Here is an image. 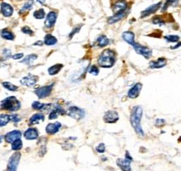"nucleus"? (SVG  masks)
Instances as JSON below:
<instances>
[{"instance_id":"1","label":"nucleus","mask_w":181,"mask_h":171,"mask_svg":"<svg viewBox=\"0 0 181 171\" xmlns=\"http://www.w3.org/2000/svg\"><path fill=\"white\" fill-rule=\"evenodd\" d=\"M142 113H143V111H142V107L137 106L133 108L131 116H130V123L132 124V126L135 129V132L141 137H143L144 135L143 130L142 128L141 123H140Z\"/></svg>"},{"instance_id":"2","label":"nucleus","mask_w":181,"mask_h":171,"mask_svg":"<svg viewBox=\"0 0 181 171\" xmlns=\"http://www.w3.org/2000/svg\"><path fill=\"white\" fill-rule=\"evenodd\" d=\"M115 62V53L113 50H105L98 59V64L103 68H111Z\"/></svg>"},{"instance_id":"3","label":"nucleus","mask_w":181,"mask_h":171,"mask_svg":"<svg viewBox=\"0 0 181 171\" xmlns=\"http://www.w3.org/2000/svg\"><path fill=\"white\" fill-rule=\"evenodd\" d=\"M0 107L2 109L6 110V111H16L20 109L21 103L16 97H9L2 101Z\"/></svg>"},{"instance_id":"4","label":"nucleus","mask_w":181,"mask_h":171,"mask_svg":"<svg viewBox=\"0 0 181 171\" xmlns=\"http://www.w3.org/2000/svg\"><path fill=\"white\" fill-rule=\"evenodd\" d=\"M69 116L76 121L82 119L85 116V111L83 109L77 106H70L67 112Z\"/></svg>"},{"instance_id":"5","label":"nucleus","mask_w":181,"mask_h":171,"mask_svg":"<svg viewBox=\"0 0 181 171\" xmlns=\"http://www.w3.org/2000/svg\"><path fill=\"white\" fill-rule=\"evenodd\" d=\"M20 158H21V154L19 153V152L14 153L10 157L9 162H8L7 171H16L18 165L19 164Z\"/></svg>"},{"instance_id":"6","label":"nucleus","mask_w":181,"mask_h":171,"mask_svg":"<svg viewBox=\"0 0 181 171\" xmlns=\"http://www.w3.org/2000/svg\"><path fill=\"white\" fill-rule=\"evenodd\" d=\"M133 46L135 49V52L142 56H143L144 58L146 59H149L150 57L151 56L152 54V51L150 50L149 48H148L147 46L140 45V44L135 43L133 44Z\"/></svg>"},{"instance_id":"7","label":"nucleus","mask_w":181,"mask_h":171,"mask_svg":"<svg viewBox=\"0 0 181 171\" xmlns=\"http://www.w3.org/2000/svg\"><path fill=\"white\" fill-rule=\"evenodd\" d=\"M125 156L126 157L125 159H123V158L117 159V164L123 171H131L130 164H131L133 158H132L130 155H129V154H128L127 152H126Z\"/></svg>"},{"instance_id":"8","label":"nucleus","mask_w":181,"mask_h":171,"mask_svg":"<svg viewBox=\"0 0 181 171\" xmlns=\"http://www.w3.org/2000/svg\"><path fill=\"white\" fill-rule=\"evenodd\" d=\"M54 83H52V85H47V86L41 87L40 88H38L35 91L36 94L38 97V98L40 99H43L45 97H48L49 95L51 94V92L53 88Z\"/></svg>"},{"instance_id":"9","label":"nucleus","mask_w":181,"mask_h":171,"mask_svg":"<svg viewBox=\"0 0 181 171\" xmlns=\"http://www.w3.org/2000/svg\"><path fill=\"white\" fill-rule=\"evenodd\" d=\"M103 120L105 123H113L119 120V115L115 111H108L105 112Z\"/></svg>"},{"instance_id":"10","label":"nucleus","mask_w":181,"mask_h":171,"mask_svg":"<svg viewBox=\"0 0 181 171\" xmlns=\"http://www.w3.org/2000/svg\"><path fill=\"white\" fill-rule=\"evenodd\" d=\"M161 6V2H158L157 4H155L151 5L150 7L148 8H146L145 10H144L143 11L141 12V18H145L147 17L151 14H153L158 11L159 9V8Z\"/></svg>"},{"instance_id":"11","label":"nucleus","mask_w":181,"mask_h":171,"mask_svg":"<svg viewBox=\"0 0 181 171\" xmlns=\"http://www.w3.org/2000/svg\"><path fill=\"white\" fill-rule=\"evenodd\" d=\"M37 81H38L37 76L30 74L22 78L20 82H21L22 85H25V86L32 87L36 85V83L37 82Z\"/></svg>"},{"instance_id":"12","label":"nucleus","mask_w":181,"mask_h":171,"mask_svg":"<svg viewBox=\"0 0 181 171\" xmlns=\"http://www.w3.org/2000/svg\"><path fill=\"white\" fill-rule=\"evenodd\" d=\"M57 20V14L55 11L49 12L46 16L45 21V26L47 28H51L55 24Z\"/></svg>"},{"instance_id":"13","label":"nucleus","mask_w":181,"mask_h":171,"mask_svg":"<svg viewBox=\"0 0 181 171\" xmlns=\"http://www.w3.org/2000/svg\"><path fill=\"white\" fill-rule=\"evenodd\" d=\"M127 4L125 0H120L117 1L116 3L114 4L113 7V11L114 14H116L120 12H123L127 9Z\"/></svg>"},{"instance_id":"14","label":"nucleus","mask_w":181,"mask_h":171,"mask_svg":"<svg viewBox=\"0 0 181 171\" xmlns=\"http://www.w3.org/2000/svg\"><path fill=\"white\" fill-rule=\"evenodd\" d=\"M142 85L141 83H137L134 86L130 88V89L128 91V97L131 99H135L139 96L140 92L142 90Z\"/></svg>"},{"instance_id":"15","label":"nucleus","mask_w":181,"mask_h":171,"mask_svg":"<svg viewBox=\"0 0 181 171\" xmlns=\"http://www.w3.org/2000/svg\"><path fill=\"white\" fill-rule=\"evenodd\" d=\"M21 132L19 131V130H14V131H11L7 133V135H5V140L6 141L9 143H12V142L15 141L16 140H19L21 138Z\"/></svg>"},{"instance_id":"16","label":"nucleus","mask_w":181,"mask_h":171,"mask_svg":"<svg viewBox=\"0 0 181 171\" xmlns=\"http://www.w3.org/2000/svg\"><path fill=\"white\" fill-rule=\"evenodd\" d=\"M61 128V123L59 122H55L54 123H50L46 127V132L49 135H55L58 132Z\"/></svg>"},{"instance_id":"17","label":"nucleus","mask_w":181,"mask_h":171,"mask_svg":"<svg viewBox=\"0 0 181 171\" xmlns=\"http://www.w3.org/2000/svg\"><path fill=\"white\" fill-rule=\"evenodd\" d=\"M60 114H62V115L65 114L64 110L63 109L62 107L60 106L55 105V106L53 110L50 112V116H49V119L50 120L56 119L58 117V115H60Z\"/></svg>"},{"instance_id":"18","label":"nucleus","mask_w":181,"mask_h":171,"mask_svg":"<svg viewBox=\"0 0 181 171\" xmlns=\"http://www.w3.org/2000/svg\"><path fill=\"white\" fill-rule=\"evenodd\" d=\"M167 61L165 58L161 57V58H158L157 61H153L149 64V67L151 68H161L164 67L166 65Z\"/></svg>"},{"instance_id":"19","label":"nucleus","mask_w":181,"mask_h":171,"mask_svg":"<svg viewBox=\"0 0 181 171\" xmlns=\"http://www.w3.org/2000/svg\"><path fill=\"white\" fill-rule=\"evenodd\" d=\"M24 137L28 140H36L38 137V132L35 128H28L24 133Z\"/></svg>"},{"instance_id":"20","label":"nucleus","mask_w":181,"mask_h":171,"mask_svg":"<svg viewBox=\"0 0 181 171\" xmlns=\"http://www.w3.org/2000/svg\"><path fill=\"white\" fill-rule=\"evenodd\" d=\"M127 9L125 10V11H124L123 12H120V13L116 14H115L113 16H111V17H110L108 18V22L109 24H113V23H117V22H118L120 21L121 19H123V18L125 17V16L127 15Z\"/></svg>"},{"instance_id":"21","label":"nucleus","mask_w":181,"mask_h":171,"mask_svg":"<svg viewBox=\"0 0 181 171\" xmlns=\"http://www.w3.org/2000/svg\"><path fill=\"white\" fill-rule=\"evenodd\" d=\"M122 37H123V39L130 45L133 46L135 44V34L133 32H124Z\"/></svg>"},{"instance_id":"22","label":"nucleus","mask_w":181,"mask_h":171,"mask_svg":"<svg viewBox=\"0 0 181 171\" xmlns=\"http://www.w3.org/2000/svg\"><path fill=\"white\" fill-rule=\"evenodd\" d=\"M2 12L5 17H9L13 14L14 9L11 5L8 4L7 3H2L1 5Z\"/></svg>"},{"instance_id":"23","label":"nucleus","mask_w":181,"mask_h":171,"mask_svg":"<svg viewBox=\"0 0 181 171\" xmlns=\"http://www.w3.org/2000/svg\"><path fill=\"white\" fill-rule=\"evenodd\" d=\"M45 117L43 114L42 113H36L34 114L33 116L30 118V123L31 125H36V124L40 123V122L44 121Z\"/></svg>"},{"instance_id":"24","label":"nucleus","mask_w":181,"mask_h":171,"mask_svg":"<svg viewBox=\"0 0 181 171\" xmlns=\"http://www.w3.org/2000/svg\"><path fill=\"white\" fill-rule=\"evenodd\" d=\"M52 106L50 104H45L39 102V101H34L32 104V107L36 110H40V111H44V110H48Z\"/></svg>"},{"instance_id":"25","label":"nucleus","mask_w":181,"mask_h":171,"mask_svg":"<svg viewBox=\"0 0 181 171\" xmlns=\"http://www.w3.org/2000/svg\"><path fill=\"white\" fill-rule=\"evenodd\" d=\"M44 42L46 45H54V44H55L58 42V40H57L55 37L52 35L51 34H48L45 37Z\"/></svg>"},{"instance_id":"26","label":"nucleus","mask_w":181,"mask_h":171,"mask_svg":"<svg viewBox=\"0 0 181 171\" xmlns=\"http://www.w3.org/2000/svg\"><path fill=\"white\" fill-rule=\"evenodd\" d=\"M63 65L62 64H55L54 66H52L49 68L48 73L50 75H55L60 72L61 69L62 68Z\"/></svg>"},{"instance_id":"27","label":"nucleus","mask_w":181,"mask_h":171,"mask_svg":"<svg viewBox=\"0 0 181 171\" xmlns=\"http://www.w3.org/2000/svg\"><path fill=\"white\" fill-rule=\"evenodd\" d=\"M109 39H108L107 37L105 35H101L97 39V44L101 47L107 46L109 44Z\"/></svg>"},{"instance_id":"28","label":"nucleus","mask_w":181,"mask_h":171,"mask_svg":"<svg viewBox=\"0 0 181 171\" xmlns=\"http://www.w3.org/2000/svg\"><path fill=\"white\" fill-rule=\"evenodd\" d=\"M179 0H167L166 2V3L164 4V7H163L161 11L164 12L167 10V9L169 7H176L178 4Z\"/></svg>"},{"instance_id":"29","label":"nucleus","mask_w":181,"mask_h":171,"mask_svg":"<svg viewBox=\"0 0 181 171\" xmlns=\"http://www.w3.org/2000/svg\"><path fill=\"white\" fill-rule=\"evenodd\" d=\"M33 5V0H28V2H26L25 4L23 5V7H22V9H21L19 13L23 14L25 13L26 11H28L29 10L32 9Z\"/></svg>"},{"instance_id":"30","label":"nucleus","mask_w":181,"mask_h":171,"mask_svg":"<svg viewBox=\"0 0 181 171\" xmlns=\"http://www.w3.org/2000/svg\"><path fill=\"white\" fill-rule=\"evenodd\" d=\"M10 119V115H6V114H2L0 115V127L5 126L9 123Z\"/></svg>"},{"instance_id":"31","label":"nucleus","mask_w":181,"mask_h":171,"mask_svg":"<svg viewBox=\"0 0 181 171\" xmlns=\"http://www.w3.org/2000/svg\"><path fill=\"white\" fill-rule=\"evenodd\" d=\"M1 35L3 38L8 40H13L14 39V35L11 32L7 30H3L1 32Z\"/></svg>"},{"instance_id":"32","label":"nucleus","mask_w":181,"mask_h":171,"mask_svg":"<svg viewBox=\"0 0 181 171\" xmlns=\"http://www.w3.org/2000/svg\"><path fill=\"white\" fill-rule=\"evenodd\" d=\"M37 58H38L37 55L30 54V55H28V56H26L24 59L22 60L21 62L23 63V64H30V63L34 62V61H35Z\"/></svg>"},{"instance_id":"33","label":"nucleus","mask_w":181,"mask_h":171,"mask_svg":"<svg viewBox=\"0 0 181 171\" xmlns=\"http://www.w3.org/2000/svg\"><path fill=\"white\" fill-rule=\"evenodd\" d=\"M22 146H23V143H22V141L20 139L16 140L12 142L11 148L14 151L20 150L22 148Z\"/></svg>"},{"instance_id":"34","label":"nucleus","mask_w":181,"mask_h":171,"mask_svg":"<svg viewBox=\"0 0 181 171\" xmlns=\"http://www.w3.org/2000/svg\"><path fill=\"white\" fill-rule=\"evenodd\" d=\"M33 16L37 19H42L45 16V13L44 9H40L39 10H37L33 13Z\"/></svg>"},{"instance_id":"35","label":"nucleus","mask_w":181,"mask_h":171,"mask_svg":"<svg viewBox=\"0 0 181 171\" xmlns=\"http://www.w3.org/2000/svg\"><path fill=\"white\" fill-rule=\"evenodd\" d=\"M166 41L170 42H176L180 40V37L178 35H174V34H170V35H166L164 37Z\"/></svg>"},{"instance_id":"36","label":"nucleus","mask_w":181,"mask_h":171,"mask_svg":"<svg viewBox=\"0 0 181 171\" xmlns=\"http://www.w3.org/2000/svg\"><path fill=\"white\" fill-rule=\"evenodd\" d=\"M2 85L6 89H7L8 90H10V91H16L18 89L17 86H16V85L11 84V82H3Z\"/></svg>"},{"instance_id":"37","label":"nucleus","mask_w":181,"mask_h":171,"mask_svg":"<svg viewBox=\"0 0 181 171\" xmlns=\"http://www.w3.org/2000/svg\"><path fill=\"white\" fill-rule=\"evenodd\" d=\"M152 23L154 24H158V25L161 26L165 24V21H164V20L163 19L161 16H156L155 17L153 18V20H152Z\"/></svg>"},{"instance_id":"38","label":"nucleus","mask_w":181,"mask_h":171,"mask_svg":"<svg viewBox=\"0 0 181 171\" xmlns=\"http://www.w3.org/2000/svg\"><path fill=\"white\" fill-rule=\"evenodd\" d=\"M89 73H91V74L93 75H98V73H99V70H98V68L97 66H91L90 68H89Z\"/></svg>"},{"instance_id":"39","label":"nucleus","mask_w":181,"mask_h":171,"mask_svg":"<svg viewBox=\"0 0 181 171\" xmlns=\"http://www.w3.org/2000/svg\"><path fill=\"white\" fill-rule=\"evenodd\" d=\"M96 151L98 153H103V152L105 151V144L103 143H101L99 144L98 146L96 147Z\"/></svg>"},{"instance_id":"40","label":"nucleus","mask_w":181,"mask_h":171,"mask_svg":"<svg viewBox=\"0 0 181 171\" xmlns=\"http://www.w3.org/2000/svg\"><path fill=\"white\" fill-rule=\"evenodd\" d=\"M21 31L25 34H33V30L30 29L29 27H28V26H26V27H23V28H22Z\"/></svg>"},{"instance_id":"41","label":"nucleus","mask_w":181,"mask_h":171,"mask_svg":"<svg viewBox=\"0 0 181 171\" xmlns=\"http://www.w3.org/2000/svg\"><path fill=\"white\" fill-rule=\"evenodd\" d=\"M10 119L14 123H19L21 118L17 115H10Z\"/></svg>"},{"instance_id":"42","label":"nucleus","mask_w":181,"mask_h":171,"mask_svg":"<svg viewBox=\"0 0 181 171\" xmlns=\"http://www.w3.org/2000/svg\"><path fill=\"white\" fill-rule=\"evenodd\" d=\"M80 29H81V27H76V28H74V30H73L71 32V33L70 34V38H72V37L74 36L75 34L77 33V32H78L79 31V30H80Z\"/></svg>"},{"instance_id":"43","label":"nucleus","mask_w":181,"mask_h":171,"mask_svg":"<svg viewBox=\"0 0 181 171\" xmlns=\"http://www.w3.org/2000/svg\"><path fill=\"white\" fill-rule=\"evenodd\" d=\"M164 124H165V121L163 119H157L156 122V125L157 126H162Z\"/></svg>"},{"instance_id":"44","label":"nucleus","mask_w":181,"mask_h":171,"mask_svg":"<svg viewBox=\"0 0 181 171\" xmlns=\"http://www.w3.org/2000/svg\"><path fill=\"white\" fill-rule=\"evenodd\" d=\"M23 56V54L21 53V54H14V56H12V58H13L14 59H20V58H22Z\"/></svg>"},{"instance_id":"45","label":"nucleus","mask_w":181,"mask_h":171,"mask_svg":"<svg viewBox=\"0 0 181 171\" xmlns=\"http://www.w3.org/2000/svg\"><path fill=\"white\" fill-rule=\"evenodd\" d=\"M4 54L5 55L6 57H10V56H11V51L5 50H4Z\"/></svg>"},{"instance_id":"46","label":"nucleus","mask_w":181,"mask_h":171,"mask_svg":"<svg viewBox=\"0 0 181 171\" xmlns=\"http://www.w3.org/2000/svg\"><path fill=\"white\" fill-rule=\"evenodd\" d=\"M34 45H40V46H42V42L41 41H38L36 42V43L34 44Z\"/></svg>"},{"instance_id":"47","label":"nucleus","mask_w":181,"mask_h":171,"mask_svg":"<svg viewBox=\"0 0 181 171\" xmlns=\"http://www.w3.org/2000/svg\"><path fill=\"white\" fill-rule=\"evenodd\" d=\"M38 2L42 4H44L45 3V0H37Z\"/></svg>"},{"instance_id":"48","label":"nucleus","mask_w":181,"mask_h":171,"mask_svg":"<svg viewBox=\"0 0 181 171\" xmlns=\"http://www.w3.org/2000/svg\"><path fill=\"white\" fill-rule=\"evenodd\" d=\"M180 46V42H179V43L178 44V45L175 46H173V47H171V49H176V48L179 47V46Z\"/></svg>"},{"instance_id":"49","label":"nucleus","mask_w":181,"mask_h":171,"mask_svg":"<svg viewBox=\"0 0 181 171\" xmlns=\"http://www.w3.org/2000/svg\"><path fill=\"white\" fill-rule=\"evenodd\" d=\"M2 141V136H0V143H1Z\"/></svg>"}]
</instances>
